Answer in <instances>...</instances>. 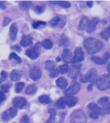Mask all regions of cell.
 <instances>
[{
    "instance_id": "cell-13",
    "label": "cell",
    "mask_w": 110,
    "mask_h": 123,
    "mask_svg": "<svg viewBox=\"0 0 110 123\" xmlns=\"http://www.w3.org/2000/svg\"><path fill=\"white\" fill-rule=\"evenodd\" d=\"M110 59V53L108 52L105 53L102 57L94 56L91 58L92 60L98 65H103L106 63Z\"/></svg>"
},
{
    "instance_id": "cell-37",
    "label": "cell",
    "mask_w": 110,
    "mask_h": 123,
    "mask_svg": "<svg viewBox=\"0 0 110 123\" xmlns=\"http://www.w3.org/2000/svg\"><path fill=\"white\" fill-rule=\"evenodd\" d=\"M46 22H43V21H37L36 22H34L33 25L32 26L33 28L34 29H37L41 26H44L46 25Z\"/></svg>"
},
{
    "instance_id": "cell-24",
    "label": "cell",
    "mask_w": 110,
    "mask_h": 123,
    "mask_svg": "<svg viewBox=\"0 0 110 123\" xmlns=\"http://www.w3.org/2000/svg\"><path fill=\"white\" fill-rule=\"evenodd\" d=\"M32 5V2L30 1H21L19 3L20 8L24 11L28 10Z\"/></svg>"
},
{
    "instance_id": "cell-28",
    "label": "cell",
    "mask_w": 110,
    "mask_h": 123,
    "mask_svg": "<svg viewBox=\"0 0 110 123\" xmlns=\"http://www.w3.org/2000/svg\"><path fill=\"white\" fill-rule=\"evenodd\" d=\"M39 101L41 104H48L51 102L50 97L47 95H41L39 97Z\"/></svg>"
},
{
    "instance_id": "cell-31",
    "label": "cell",
    "mask_w": 110,
    "mask_h": 123,
    "mask_svg": "<svg viewBox=\"0 0 110 123\" xmlns=\"http://www.w3.org/2000/svg\"><path fill=\"white\" fill-rule=\"evenodd\" d=\"M56 105L59 109H64L66 105L64 98H61L58 99L56 102Z\"/></svg>"
},
{
    "instance_id": "cell-7",
    "label": "cell",
    "mask_w": 110,
    "mask_h": 123,
    "mask_svg": "<svg viewBox=\"0 0 110 123\" xmlns=\"http://www.w3.org/2000/svg\"><path fill=\"white\" fill-rule=\"evenodd\" d=\"M97 77V70L95 68H91L87 74L81 77V80L82 82H93Z\"/></svg>"
},
{
    "instance_id": "cell-48",
    "label": "cell",
    "mask_w": 110,
    "mask_h": 123,
    "mask_svg": "<svg viewBox=\"0 0 110 123\" xmlns=\"http://www.w3.org/2000/svg\"><path fill=\"white\" fill-rule=\"evenodd\" d=\"M107 69L108 71L110 72V62L109 63V64H108V66H107Z\"/></svg>"
},
{
    "instance_id": "cell-39",
    "label": "cell",
    "mask_w": 110,
    "mask_h": 123,
    "mask_svg": "<svg viewBox=\"0 0 110 123\" xmlns=\"http://www.w3.org/2000/svg\"><path fill=\"white\" fill-rule=\"evenodd\" d=\"M35 12L38 14H41L44 11V8L41 5H37L34 8Z\"/></svg>"
},
{
    "instance_id": "cell-10",
    "label": "cell",
    "mask_w": 110,
    "mask_h": 123,
    "mask_svg": "<svg viewBox=\"0 0 110 123\" xmlns=\"http://www.w3.org/2000/svg\"><path fill=\"white\" fill-rule=\"evenodd\" d=\"M81 65L80 64H76L71 66L68 71V76L73 79L76 78L80 72Z\"/></svg>"
},
{
    "instance_id": "cell-30",
    "label": "cell",
    "mask_w": 110,
    "mask_h": 123,
    "mask_svg": "<svg viewBox=\"0 0 110 123\" xmlns=\"http://www.w3.org/2000/svg\"><path fill=\"white\" fill-rule=\"evenodd\" d=\"M101 37L104 40H107L110 37V26L104 29L101 33Z\"/></svg>"
},
{
    "instance_id": "cell-41",
    "label": "cell",
    "mask_w": 110,
    "mask_h": 123,
    "mask_svg": "<svg viewBox=\"0 0 110 123\" xmlns=\"http://www.w3.org/2000/svg\"><path fill=\"white\" fill-rule=\"evenodd\" d=\"M12 21V19L7 16H5L3 18V21L2 25L3 26H6L9 24V23Z\"/></svg>"
},
{
    "instance_id": "cell-15",
    "label": "cell",
    "mask_w": 110,
    "mask_h": 123,
    "mask_svg": "<svg viewBox=\"0 0 110 123\" xmlns=\"http://www.w3.org/2000/svg\"><path fill=\"white\" fill-rule=\"evenodd\" d=\"M62 58L67 63H71L73 62V57L71 51L68 49H65L63 50Z\"/></svg>"
},
{
    "instance_id": "cell-22",
    "label": "cell",
    "mask_w": 110,
    "mask_h": 123,
    "mask_svg": "<svg viewBox=\"0 0 110 123\" xmlns=\"http://www.w3.org/2000/svg\"><path fill=\"white\" fill-rule=\"evenodd\" d=\"M38 90L37 85L35 84H32L28 86L25 90V93L28 95H33L36 93Z\"/></svg>"
},
{
    "instance_id": "cell-25",
    "label": "cell",
    "mask_w": 110,
    "mask_h": 123,
    "mask_svg": "<svg viewBox=\"0 0 110 123\" xmlns=\"http://www.w3.org/2000/svg\"><path fill=\"white\" fill-rule=\"evenodd\" d=\"M45 69L51 72L56 68L55 62L52 61H47L45 63Z\"/></svg>"
},
{
    "instance_id": "cell-29",
    "label": "cell",
    "mask_w": 110,
    "mask_h": 123,
    "mask_svg": "<svg viewBox=\"0 0 110 123\" xmlns=\"http://www.w3.org/2000/svg\"><path fill=\"white\" fill-rule=\"evenodd\" d=\"M42 46L46 49H51L53 48L54 44L49 39H45L41 43Z\"/></svg>"
},
{
    "instance_id": "cell-6",
    "label": "cell",
    "mask_w": 110,
    "mask_h": 123,
    "mask_svg": "<svg viewBox=\"0 0 110 123\" xmlns=\"http://www.w3.org/2000/svg\"><path fill=\"white\" fill-rule=\"evenodd\" d=\"M17 114V110L15 107H11L4 111L1 115V119L4 122H7L14 117Z\"/></svg>"
},
{
    "instance_id": "cell-17",
    "label": "cell",
    "mask_w": 110,
    "mask_h": 123,
    "mask_svg": "<svg viewBox=\"0 0 110 123\" xmlns=\"http://www.w3.org/2000/svg\"><path fill=\"white\" fill-rule=\"evenodd\" d=\"M98 23V19L97 18H93L91 20L89 21L86 28L87 32L89 33L93 32L95 30Z\"/></svg>"
},
{
    "instance_id": "cell-45",
    "label": "cell",
    "mask_w": 110,
    "mask_h": 123,
    "mask_svg": "<svg viewBox=\"0 0 110 123\" xmlns=\"http://www.w3.org/2000/svg\"><path fill=\"white\" fill-rule=\"evenodd\" d=\"M6 96L4 94V93L0 91V105L5 100Z\"/></svg>"
},
{
    "instance_id": "cell-4",
    "label": "cell",
    "mask_w": 110,
    "mask_h": 123,
    "mask_svg": "<svg viewBox=\"0 0 110 123\" xmlns=\"http://www.w3.org/2000/svg\"><path fill=\"white\" fill-rule=\"evenodd\" d=\"M41 53V44L38 42L35 46L30 48L26 51V55L31 60H35L38 58Z\"/></svg>"
},
{
    "instance_id": "cell-27",
    "label": "cell",
    "mask_w": 110,
    "mask_h": 123,
    "mask_svg": "<svg viewBox=\"0 0 110 123\" xmlns=\"http://www.w3.org/2000/svg\"><path fill=\"white\" fill-rule=\"evenodd\" d=\"M49 113L50 114V117L47 121L46 123H54L55 121V117L56 115V112L54 109L51 108L48 110Z\"/></svg>"
},
{
    "instance_id": "cell-42",
    "label": "cell",
    "mask_w": 110,
    "mask_h": 123,
    "mask_svg": "<svg viewBox=\"0 0 110 123\" xmlns=\"http://www.w3.org/2000/svg\"><path fill=\"white\" fill-rule=\"evenodd\" d=\"M20 123H29V117L28 116L25 115L23 116L20 120Z\"/></svg>"
},
{
    "instance_id": "cell-43",
    "label": "cell",
    "mask_w": 110,
    "mask_h": 123,
    "mask_svg": "<svg viewBox=\"0 0 110 123\" xmlns=\"http://www.w3.org/2000/svg\"><path fill=\"white\" fill-rule=\"evenodd\" d=\"M0 77H1V79L2 80H6V79L7 77V74L6 71L4 70H2L0 72Z\"/></svg>"
},
{
    "instance_id": "cell-38",
    "label": "cell",
    "mask_w": 110,
    "mask_h": 123,
    "mask_svg": "<svg viewBox=\"0 0 110 123\" xmlns=\"http://www.w3.org/2000/svg\"><path fill=\"white\" fill-rule=\"evenodd\" d=\"M59 73H60V71H59V69L56 68L54 70H53V71L50 72L49 75H50V77H51L52 78H55L57 77L59 75Z\"/></svg>"
},
{
    "instance_id": "cell-1",
    "label": "cell",
    "mask_w": 110,
    "mask_h": 123,
    "mask_svg": "<svg viewBox=\"0 0 110 123\" xmlns=\"http://www.w3.org/2000/svg\"><path fill=\"white\" fill-rule=\"evenodd\" d=\"M84 46L87 53L89 55H93L99 52L103 45L101 40L93 37H89L84 41Z\"/></svg>"
},
{
    "instance_id": "cell-20",
    "label": "cell",
    "mask_w": 110,
    "mask_h": 123,
    "mask_svg": "<svg viewBox=\"0 0 110 123\" xmlns=\"http://www.w3.org/2000/svg\"><path fill=\"white\" fill-rule=\"evenodd\" d=\"M56 85L61 89H65L68 85L67 80L63 77L59 78L56 81Z\"/></svg>"
},
{
    "instance_id": "cell-50",
    "label": "cell",
    "mask_w": 110,
    "mask_h": 123,
    "mask_svg": "<svg viewBox=\"0 0 110 123\" xmlns=\"http://www.w3.org/2000/svg\"><path fill=\"white\" fill-rule=\"evenodd\" d=\"M1 83H2V80H1V79H0V86L1 84Z\"/></svg>"
},
{
    "instance_id": "cell-8",
    "label": "cell",
    "mask_w": 110,
    "mask_h": 123,
    "mask_svg": "<svg viewBox=\"0 0 110 123\" xmlns=\"http://www.w3.org/2000/svg\"><path fill=\"white\" fill-rule=\"evenodd\" d=\"M87 107L89 111L90 112V117L94 119L98 118L101 109L99 106L95 103H90Z\"/></svg>"
},
{
    "instance_id": "cell-18",
    "label": "cell",
    "mask_w": 110,
    "mask_h": 123,
    "mask_svg": "<svg viewBox=\"0 0 110 123\" xmlns=\"http://www.w3.org/2000/svg\"><path fill=\"white\" fill-rule=\"evenodd\" d=\"M33 44V41L32 37L28 35H23L20 41V45L24 47H26L31 46Z\"/></svg>"
},
{
    "instance_id": "cell-53",
    "label": "cell",
    "mask_w": 110,
    "mask_h": 123,
    "mask_svg": "<svg viewBox=\"0 0 110 123\" xmlns=\"http://www.w3.org/2000/svg\"></svg>"
},
{
    "instance_id": "cell-11",
    "label": "cell",
    "mask_w": 110,
    "mask_h": 123,
    "mask_svg": "<svg viewBox=\"0 0 110 123\" xmlns=\"http://www.w3.org/2000/svg\"><path fill=\"white\" fill-rule=\"evenodd\" d=\"M29 75L30 78L32 80L36 81L41 78L42 72L40 68L38 67H34L30 69Z\"/></svg>"
},
{
    "instance_id": "cell-16",
    "label": "cell",
    "mask_w": 110,
    "mask_h": 123,
    "mask_svg": "<svg viewBox=\"0 0 110 123\" xmlns=\"http://www.w3.org/2000/svg\"><path fill=\"white\" fill-rule=\"evenodd\" d=\"M17 32L18 27L17 24L16 23H14L11 25L10 26L9 33V37L12 41H14L16 40Z\"/></svg>"
},
{
    "instance_id": "cell-46",
    "label": "cell",
    "mask_w": 110,
    "mask_h": 123,
    "mask_svg": "<svg viewBox=\"0 0 110 123\" xmlns=\"http://www.w3.org/2000/svg\"><path fill=\"white\" fill-rule=\"evenodd\" d=\"M0 9L1 10H5L6 9V6L5 1L0 0Z\"/></svg>"
},
{
    "instance_id": "cell-2",
    "label": "cell",
    "mask_w": 110,
    "mask_h": 123,
    "mask_svg": "<svg viewBox=\"0 0 110 123\" xmlns=\"http://www.w3.org/2000/svg\"><path fill=\"white\" fill-rule=\"evenodd\" d=\"M87 120L86 116L84 111L81 110H76L71 114V123H86Z\"/></svg>"
},
{
    "instance_id": "cell-12",
    "label": "cell",
    "mask_w": 110,
    "mask_h": 123,
    "mask_svg": "<svg viewBox=\"0 0 110 123\" xmlns=\"http://www.w3.org/2000/svg\"><path fill=\"white\" fill-rule=\"evenodd\" d=\"M84 60V53L80 47H77L74 51L73 62L74 63H78L83 61Z\"/></svg>"
},
{
    "instance_id": "cell-26",
    "label": "cell",
    "mask_w": 110,
    "mask_h": 123,
    "mask_svg": "<svg viewBox=\"0 0 110 123\" xmlns=\"http://www.w3.org/2000/svg\"><path fill=\"white\" fill-rule=\"evenodd\" d=\"M51 3L53 4H56L64 8H69L71 7V3L70 2L67 1H51Z\"/></svg>"
},
{
    "instance_id": "cell-14",
    "label": "cell",
    "mask_w": 110,
    "mask_h": 123,
    "mask_svg": "<svg viewBox=\"0 0 110 123\" xmlns=\"http://www.w3.org/2000/svg\"><path fill=\"white\" fill-rule=\"evenodd\" d=\"M13 104L14 107L22 109L27 105V100L22 97H16L13 100Z\"/></svg>"
},
{
    "instance_id": "cell-34",
    "label": "cell",
    "mask_w": 110,
    "mask_h": 123,
    "mask_svg": "<svg viewBox=\"0 0 110 123\" xmlns=\"http://www.w3.org/2000/svg\"><path fill=\"white\" fill-rule=\"evenodd\" d=\"M109 100V98L108 97H107V96L103 97L99 100L98 103L99 105L104 106L108 104Z\"/></svg>"
},
{
    "instance_id": "cell-52",
    "label": "cell",
    "mask_w": 110,
    "mask_h": 123,
    "mask_svg": "<svg viewBox=\"0 0 110 123\" xmlns=\"http://www.w3.org/2000/svg\"></svg>"
},
{
    "instance_id": "cell-32",
    "label": "cell",
    "mask_w": 110,
    "mask_h": 123,
    "mask_svg": "<svg viewBox=\"0 0 110 123\" xmlns=\"http://www.w3.org/2000/svg\"><path fill=\"white\" fill-rule=\"evenodd\" d=\"M99 114L103 116L110 115V106H108L107 105L104 106L102 108H101Z\"/></svg>"
},
{
    "instance_id": "cell-21",
    "label": "cell",
    "mask_w": 110,
    "mask_h": 123,
    "mask_svg": "<svg viewBox=\"0 0 110 123\" xmlns=\"http://www.w3.org/2000/svg\"><path fill=\"white\" fill-rule=\"evenodd\" d=\"M22 77V73L16 69L13 70L10 74V79L13 81L19 80Z\"/></svg>"
},
{
    "instance_id": "cell-47",
    "label": "cell",
    "mask_w": 110,
    "mask_h": 123,
    "mask_svg": "<svg viewBox=\"0 0 110 123\" xmlns=\"http://www.w3.org/2000/svg\"><path fill=\"white\" fill-rule=\"evenodd\" d=\"M87 4L89 7H91L93 6V1H88L87 2Z\"/></svg>"
},
{
    "instance_id": "cell-49",
    "label": "cell",
    "mask_w": 110,
    "mask_h": 123,
    "mask_svg": "<svg viewBox=\"0 0 110 123\" xmlns=\"http://www.w3.org/2000/svg\"><path fill=\"white\" fill-rule=\"evenodd\" d=\"M60 61H61V59L59 58H57V62H59Z\"/></svg>"
},
{
    "instance_id": "cell-33",
    "label": "cell",
    "mask_w": 110,
    "mask_h": 123,
    "mask_svg": "<svg viewBox=\"0 0 110 123\" xmlns=\"http://www.w3.org/2000/svg\"><path fill=\"white\" fill-rule=\"evenodd\" d=\"M9 59L10 60L14 59L16 61V62L18 64L21 63L22 62V60H21V58L17 54H16L15 53H14V52L10 54V55L9 56Z\"/></svg>"
},
{
    "instance_id": "cell-3",
    "label": "cell",
    "mask_w": 110,
    "mask_h": 123,
    "mask_svg": "<svg viewBox=\"0 0 110 123\" xmlns=\"http://www.w3.org/2000/svg\"><path fill=\"white\" fill-rule=\"evenodd\" d=\"M96 84L101 90L110 89V74H104L100 76L96 80Z\"/></svg>"
},
{
    "instance_id": "cell-44",
    "label": "cell",
    "mask_w": 110,
    "mask_h": 123,
    "mask_svg": "<svg viewBox=\"0 0 110 123\" xmlns=\"http://www.w3.org/2000/svg\"><path fill=\"white\" fill-rule=\"evenodd\" d=\"M11 49L14 50H15V51H16L18 52H20L21 51V50H22L21 47L17 45L12 46L11 47Z\"/></svg>"
},
{
    "instance_id": "cell-23",
    "label": "cell",
    "mask_w": 110,
    "mask_h": 123,
    "mask_svg": "<svg viewBox=\"0 0 110 123\" xmlns=\"http://www.w3.org/2000/svg\"><path fill=\"white\" fill-rule=\"evenodd\" d=\"M89 22V20L88 18L85 16H83L80 22L79 25V29L81 31H83L86 29L87 26L88 25V23Z\"/></svg>"
},
{
    "instance_id": "cell-51",
    "label": "cell",
    "mask_w": 110,
    "mask_h": 123,
    "mask_svg": "<svg viewBox=\"0 0 110 123\" xmlns=\"http://www.w3.org/2000/svg\"><path fill=\"white\" fill-rule=\"evenodd\" d=\"M107 105H108V106H110V102H109V103H108V104H107Z\"/></svg>"
},
{
    "instance_id": "cell-19",
    "label": "cell",
    "mask_w": 110,
    "mask_h": 123,
    "mask_svg": "<svg viewBox=\"0 0 110 123\" xmlns=\"http://www.w3.org/2000/svg\"><path fill=\"white\" fill-rule=\"evenodd\" d=\"M66 105L69 107H73L75 106L78 102V98L75 96H68L64 98Z\"/></svg>"
},
{
    "instance_id": "cell-35",
    "label": "cell",
    "mask_w": 110,
    "mask_h": 123,
    "mask_svg": "<svg viewBox=\"0 0 110 123\" xmlns=\"http://www.w3.org/2000/svg\"><path fill=\"white\" fill-rule=\"evenodd\" d=\"M68 69H69L68 66L66 64L61 65L59 67V70L60 72L62 74L66 73L68 72Z\"/></svg>"
},
{
    "instance_id": "cell-9",
    "label": "cell",
    "mask_w": 110,
    "mask_h": 123,
    "mask_svg": "<svg viewBox=\"0 0 110 123\" xmlns=\"http://www.w3.org/2000/svg\"><path fill=\"white\" fill-rule=\"evenodd\" d=\"M80 88L81 85L79 83L75 82L65 91L64 95L66 97L72 96L77 93L80 91Z\"/></svg>"
},
{
    "instance_id": "cell-5",
    "label": "cell",
    "mask_w": 110,
    "mask_h": 123,
    "mask_svg": "<svg viewBox=\"0 0 110 123\" xmlns=\"http://www.w3.org/2000/svg\"><path fill=\"white\" fill-rule=\"evenodd\" d=\"M66 23V19L63 15H56L53 18L50 24L52 27H58L60 28H63Z\"/></svg>"
},
{
    "instance_id": "cell-36",
    "label": "cell",
    "mask_w": 110,
    "mask_h": 123,
    "mask_svg": "<svg viewBox=\"0 0 110 123\" xmlns=\"http://www.w3.org/2000/svg\"><path fill=\"white\" fill-rule=\"evenodd\" d=\"M25 86V83L23 82H19L15 85V92L16 93H19Z\"/></svg>"
},
{
    "instance_id": "cell-40",
    "label": "cell",
    "mask_w": 110,
    "mask_h": 123,
    "mask_svg": "<svg viewBox=\"0 0 110 123\" xmlns=\"http://www.w3.org/2000/svg\"><path fill=\"white\" fill-rule=\"evenodd\" d=\"M11 87V85L10 84H3L1 87V89L3 91V92H6V93L8 92L9 91Z\"/></svg>"
}]
</instances>
